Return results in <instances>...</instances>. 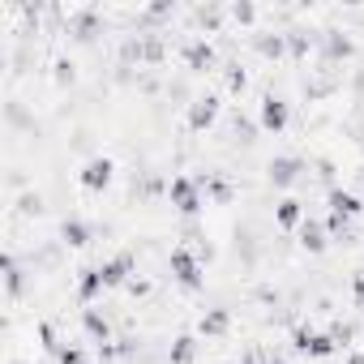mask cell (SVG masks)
<instances>
[{"mask_svg":"<svg viewBox=\"0 0 364 364\" xmlns=\"http://www.w3.org/2000/svg\"><path fill=\"white\" fill-rule=\"evenodd\" d=\"M287 120H291L287 103H283L279 95H266V99H262V112H257V124H262L266 133H283V129H287Z\"/></svg>","mask_w":364,"mask_h":364,"instance_id":"obj_5","label":"cell"},{"mask_svg":"<svg viewBox=\"0 0 364 364\" xmlns=\"http://www.w3.org/2000/svg\"><path fill=\"white\" fill-rule=\"evenodd\" d=\"M112 176H116V163H112L107 154H95V159H86V163H82V171H77L82 189H90V193H103V189L112 185Z\"/></svg>","mask_w":364,"mask_h":364,"instance_id":"obj_3","label":"cell"},{"mask_svg":"<svg viewBox=\"0 0 364 364\" xmlns=\"http://www.w3.org/2000/svg\"><path fill=\"white\" fill-rule=\"evenodd\" d=\"M300 171H304V159H296V154H279V159H270V167H266V176H270L274 189H291L296 180H300Z\"/></svg>","mask_w":364,"mask_h":364,"instance_id":"obj_4","label":"cell"},{"mask_svg":"<svg viewBox=\"0 0 364 364\" xmlns=\"http://www.w3.org/2000/svg\"><path fill=\"white\" fill-rule=\"evenodd\" d=\"M215 120H219V95H198V99L189 103V129L202 133V129H210Z\"/></svg>","mask_w":364,"mask_h":364,"instance_id":"obj_6","label":"cell"},{"mask_svg":"<svg viewBox=\"0 0 364 364\" xmlns=\"http://www.w3.org/2000/svg\"><path fill=\"white\" fill-rule=\"evenodd\" d=\"M99 270H103V283H107V287H124L129 274L137 270V262H133V253H116V257H107Z\"/></svg>","mask_w":364,"mask_h":364,"instance_id":"obj_8","label":"cell"},{"mask_svg":"<svg viewBox=\"0 0 364 364\" xmlns=\"http://www.w3.org/2000/svg\"><path fill=\"white\" fill-rule=\"evenodd\" d=\"M103 291H107L103 270H99V266H86V270H82V279H77V300H82V304H90V300H99Z\"/></svg>","mask_w":364,"mask_h":364,"instance_id":"obj_10","label":"cell"},{"mask_svg":"<svg viewBox=\"0 0 364 364\" xmlns=\"http://www.w3.org/2000/svg\"><path fill=\"white\" fill-rule=\"evenodd\" d=\"M304 219H309V215H304V202H296V198H283V202L274 206V223H279V228H287V232H291V228L300 232V223H304Z\"/></svg>","mask_w":364,"mask_h":364,"instance_id":"obj_11","label":"cell"},{"mask_svg":"<svg viewBox=\"0 0 364 364\" xmlns=\"http://www.w3.org/2000/svg\"><path fill=\"white\" fill-rule=\"evenodd\" d=\"M167 198H171L176 215H185V219L202 215V180H193V176H171Z\"/></svg>","mask_w":364,"mask_h":364,"instance_id":"obj_1","label":"cell"},{"mask_svg":"<svg viewBox=\"0 0 364 364\" xmlns=\"http://www.w3.org/2000/svg\"><path fill=\"white\" fill-rule=\"evenodd\" d=\"M232 18H236V22H253L257 9H253V5H232Z\"/></svg>","mask_w":364,"mask_h":364,"instance_id":"obj_21","label":"cell"},{"mask_svg":"<svg viewBox=\"0 0 364 364\" xmlns=\"http://www.w3.org/2000/svg\"><path fill=\"white\" fill-rule=\"evenodd\" d=\"M334 338L330 334H317V330H296V351L300 355H313V360H326V355H334Z\"/></svg>","mask_w":364,"mask_h":364,"instance_id":"obj_7","label":"cell"},{"mask_svg":"<svg viewBox=\"0 0 364 364\" xmlns=\"http://www.w3.org/2000/svg\"><path fill=\"white\" fill-rule=\"evenodd\" d=\"M60 236H65L69 245H86V240H90V228H86L82 219H65V228H60Z\"/></svg>","mask_w":364,"mask_h":364,"instance_id":"obj_16","label":"cell"},{"mask_svg":"<svg viewBox=\"0 0 364 364\" xmlns=\"http://www.w3.org/2000/svg\"><path fill=\"white\" fill-rule=\"evenodd\" d=\"M193 355H198V338L193 334H180L171 343V364H193Z\"/></svg>","mask_w":364,"mask_h":364,"instance_id":"obj_14","label":"cell"},{"mask_svg":"<svg viewBox=\"0 0 364 364\" xmlns=\"http://www.w3.org/2000/svg\"><path fill=\"white\" fill-rule=\"evenodd\" d=\"M232 326V317H228V309H210L206 317H202V334H223Z\"/></svg>","mask_w":364,"mask_h":364,"instance_id":"obj_15","label":"cell"},{"mask_svg":"<svg viewBox=\"0 0 364 364\" xmlns=\"http://www.w3.org/2000/svg\"><path fill=\"white\" fill-rule=\"evenodd\" d=\"M326 56H351V39H338V35H330V43H326Z\"/></svg>","mask_w":364,"mask_h":364,"instance_id":"obj_18","label":"cell"},{"mask_svg":"<svg viewBox=\"0 0 364 364\" xmlns=\"http://www.w3.org/2000/svg\"><path fill=\"white\" fill-rule=\"evenodd\" d=\"M56 355H60V364H90V360H86V351H82V347H73V343H69V347H60Z\"/></svg>","mask_w":364,"mask_h":364,"instance_id":"obj_19","label":"cell"},{"mask_svg":"<svg viewBox=\"0 0 364 364\" xmlns=\"http://www.w3.org/2000/svg\"><path fill=\"white\" fill-rule=\"evenodd\" d=\"M82 326H86V334H95L99 343H107V334H112V330H107V321H103L95 309H86V313H82Z\"/></svg>","mask_w":364,"mask_h":364,"instance_id":"obj_17","label":"cell"},{"mask_svg":"<svg viewBox=\"0 0 364 364\" xmlns=\"http://www.w3.org/2000/svg\"><path fill=\"white\" fill-rule=\"evenodd\" d=\"M167 270H171V279L185 287V291H198L202 283H206V274H202V262H198V253H189V249H171V257H167Z\"/></svg>","mask_w":364,"mask_h":364,"instance_id":"obj_2","label":"cell"},{"mask_svg":"<svg viewBox=\"0 0 364 364\" xmlns=\"http://www.w3.org/2000/svg\"><path fill=\"white\" fill-rule=\"evenodd\" d=\"M257 48H262V52H266V56H279V52H283V39H279V35H274V39H262V43H257Z\"/></svg>","mask_w":364,"mask_h":364,"instance_id":"obj_22","label":"cell"},{"mask_svg":"<svg viewBox=\"0 0 364 364\" xmlns=\"http://www.w3.org/2000/svg\"><path fill=\"white\" fill-rule=\"evenodd\" d=\"M330 215H338V219H360L364 215V202L351 193V189H330Z\"/></svg>","mask_w":364,"mask_h":364,"instance_id":"obj_9","label":"cell"},{"mask_svg":"<svg viewBox=\"0 0 364 364\" xmlns=\"http://www.w3.org/2000/svg\"><path fill=\"white\" fill-rule=\"evenodd\" d=\"M5 270H9V296H18V291H22V270H18V262L9 257V262H5Z\"/></svg>","mask_w":364,"mask_h":364,"instance_id":"obj_20","label":"cell"},{"mask_svg":"<svg viewBox=\"0 0 364 364\" xmlns=\"http://www.w3.org/2000/svg\"><path fill=\"white\" fill-rule=\"evenodd\" d=\"M300 245H304L309 253H326V245H330V228H321L317 219H304V223H300Z\"/></svg>","mask_w":364,"mask_h":364,"instance_id":"obj_12","label":"cell"},{"mask_svg":"<svg viewBox=\"0 0 364 364\" xmlns=\"http://www.w3.org/2000/svg\"><path fill=\"white\" fill-rule=\"evenodd\" d=\"M185 65H189V69H210V65H215V48L202 43V39H193V43L185 48Z\"/></svg>","mask_w":364,"mask_h":364,"instance_id":"obj_13","label":"cell"}]
</instances>
